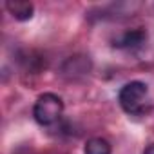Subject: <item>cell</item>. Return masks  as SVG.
Here are the masks:
<instances>
[{
  "instance_id": "1",
  "label": "cell",
  "mask_w": 154,
  "mask_h": 154,
  "mask_svg": "<svg viewBox=\"0 0 154 154\" xmlns=\"http://www.w3.org/2000/svg\"><path fill=\"white\" fill-rule=\"evenodd\" d=\"M62 111H63L62 98L53 93H44L33 107V116L40 125H53L54 122L60 120Z\"/></svg>"
},
{
  "instance_id": "2",
  "label": "cell",
  "mask_w": 154,
  "mask_h": 154,
  "mask_svg": "<svg viewBox=\"0 0 154 154\" xmlns=\"http://www.w3.org/2000/svg\"><path fill=\"white\" fill-rule=\"evenodd\" d=\"M147 93H149V89L143 82H129L120 89L118 102H120V105L125 112L140 114V112H143Z\"/></svg>"
},
{
  "instance_id": "3",
  "label": "cell",
  "mask_w": 154,
  "mask_h": 154,
  "mask_svg": "<svg viewBox=\"0 0 154 154\" xmlns=\"http://www.w3.org/2000/svg\"><path fill=\"white\" fill-rule=\"evenodd\" d=\"M145 40H147V33L143 29H131V31H125L122 36L114 38L112 45L118 49H134V47H140Z\"/></svg>"
},
{
  "instance_id": "4",
  "label": "cell",
  "mask_w": 154,
  "mask_h": 154,
  "mask_svg": "<svg viewBox=\"0 0 154 154\" xmlns=\"http://www.w3.org/2000/svg\"><path fill=\"white\" fill-rule=\"evenodd\" d=\"M8 11L20 22H26L33 17L35 13V6L31 2H27V0H9V2L6 4Z\"/></svg>"
},
{
  "instance_id": "5",
  "label": "cell",
  "mask_w": 154,
  "mask_h": 154,
  "mask_svg": "<svg viewBox=\"0 0 154 154\" xmlns=\"http://www.w3.org/2000/svg\"><path fill=\"white\" fill-rule=\"evenodd\" d=\"M85 154H111V143L103 138H91L84 149Z\"/></svg>"
},
{
  "instance_id": "6",
  "label": "cell",
  "mask_w": 154,
  "mask_h": 154,
  "mask_svg": "<svg viewBox=\"0 0 154 154\" xmlns=\"http://www.w3.org/2000/svg\"><path fill=\"white\" fill-rule=\"evenodd\" d=\"M143 154H154V143H152V145H149V147L145 149V152H143Z\"/></svg>"
}]
</instances>
